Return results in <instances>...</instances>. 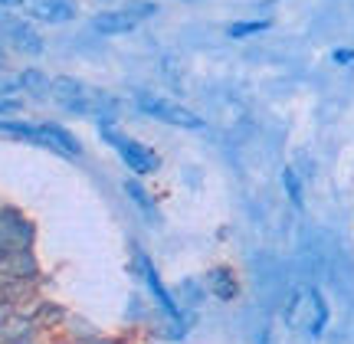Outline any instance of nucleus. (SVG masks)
Segmentation results:
<instances>
[{"instance_id": "9b49d317", "label": "nucleus", "mask_w": 354, "mask_h": 344, "mask_svg": "<svg viewBox=\"0 0 354 344\" xmlns=\"http://www.w3.org/2000/svg\"><path fill=\"white\" fill-rule=\"evenodd\" d=\"M122 191H125L128 204L135 207L141 217H145V220H158V204H154V197L148 193V187H145V184L135 178V174H131L125 184H122Z\"/></svg>"}, {"instance_id": "1a4fd4ad", "label": "nucleus", "mask_w": 354, "mask_h": 344, "mask_svg": "<svg viewBox=\"0 0 354 344\" xmlns=\"http://www.w3.org/2000/svg\"><path fill=\"white\" fill-rule=\"evenodd\" d=\"M138 26H141L138 20H131L122 7H109V10L92 13V30H95L99 37H128V33H135Z\"/></svg>"}, {"instance_id": "f257e3e1", "label": "nucleus", "mask_w": 354, "mask_h": 344, "mask_svg": "<svg viewBox=\"0 0 354 344\" xmlns=\"http://www.w3.org/2000/svg\"><path fill=\"white\" fill-rule=\"evenodd\" d=\"M131 272H135V279L145 285V292H148V298H151V305L158 308V315L174 328L177 338H184L187 328H190V315L184 312V305L177 302V295L165 285L161 272H158V266H154L151 253H148L141 242H131Z\"/></svg>"}, {"instance_id": "9d476101", "label": "nucleus", "mask_w": 354, "mask_h": 344, "mask_svg": "<svg viewBox=\"0 0 354 344\" xmlns=\"http://www.w3.org/2000/svg\"><path fill=\"white\" fill-rule=\"evenodd\" d=\"M331 321V308H328V298L318 285H308V321H305V334L308 338H322L325 328Z\"/></svg>"}, {"instance_id": "20e7f679", "label": "nucleus", "mask_w": 354, "mask_h": 344, "mask_svg": "<svg viewBox=\"0 0 354 344\" xmlns=\"http://www.w3.org/2000/svg\"><path fill=\"white\" fill-rule=\"evenodd\" d=\"M131 105H135L141 115L161 122V125L184 128V131H203V128H207V122H203L194 108L174 102V99H165V95H154V92H138V95L131 99Z\"/></svg>"}, {"instance_id": "0eeeda50", "label": "nucleus", "mask_w": 354, "mask_h": 344, "mask_svg": "<svg viewBox=\"0 0 354 344\" xmlns=\"http://www.w3.org/2000/svg\"><path fill=\"white\" fill-rule=\"evenodd\" d=\"M203 285H207V295L220 302V305H233L240 298V276L236 269L227 266V262H216L203 272Z\"/></svg>"}, {"instance_id": "f8f14e48", "label": "nucleus", "mask_w": 354, "mask_h": 344, "mask_svg": "<svg viewBox=\"0 0 354 344\" xmlns=\"http://www.w3.org/2000/svg\"><path fill=\"white\" fill-rule=\"evenodd\" d=\"M272 30V17H250V20H233L227 23V39H253V37H263Z\"/></svg>"}, {"instance_id": "412c9836", "label": "nucleus", "mask_w": 354, "mask_h": 344, "mask_svg": "<svg viewBox=\"0 0 354 344\" xmlns=\"http://www.w3.org/2000/svg\"><path fill=\"white\" fill-rule=\"evenodd\" d=\"M3 63H7V50H3V43H0V69H3Z\"/></svg>"}, {"instance_id": "4be33fe9", "label": "nucleus", "mask_w": 354, "mask_h": 344, "mask_svg": "<svg viewBox=\"0 0 354 344\" xmlns=\"http://www.w3.org/2000/svg\"><path fill=\"white\" fill-rule=\"evenodd\" d=\"M56 344H73V341H56Z\"/></svg>"}, {"instance_id": "6e6552de", "label": "nucleus", "mask_w": 354, "mask_h": 344, "mask_svg": "<svg viewBox=\"0 0 354 344\" xmlns=\"http://www.w3.org/2000/svg\"><path fill=\"white\" fill-rule=\"evenodd\" d=\"M26 17L46 26H66L79 17V3L76 0H30Z\"/></svg>"}, {"instance_id": "2eb2a0df", "label": "nucleus", "mask_w": 354, "mask_h": 344, "mask_svg": "<svg viewBox=\"0 0 354 344\" xmlns=\"http://www.w3.org/2000/svg\"><path fill=\"white\" fill-rule=\"evenodd\" d=\"M122 10H125L131 20L145 23V20H151L154 13H158V3H154V0H125V3H122Z\"/></svg>"}, {"instance_id": "39448f33", "label": "nucleus", "mask_w": 354, "mask_h": 344, "mask_svg": "<svg viewBox=\"0 0 354 344\" xmlns=\"http://www.w3.org/2000/svg\"><path fill=\"white\" fill-rule=\"evenodd\" d=\"M95 95H99V89L86 86V82L76 76H53L50 89H46V99H50L59 112L76 115V118L95 115Z\"/></svg>"}, {"instance_id": "f03ea898", "label": "nucleus", "mask_w": 354, "mask_h": 344, "mask_svg": "<svg viewBox=\"0 0 354 344\" xmlns=\"http://www.w3.org/2000/svg\"><path fill=\"white\" fill-rule=\"evenodd\" d=\"M99 138L109 144L115 151V157L128 167V174H135V178H151L161 171V154L154 151L151 144H145V141L131 138L128 131L109 122V118H99Z\"/></svg>"}, {"instance_id": "6ab92c4d", "label": "nucleus", "mask_w": 354, "mask_h": 344, "mask_svg": "<svg viewBox=\"0 0 354 344\" xmlns=\"http://www.w3.org/2000/svg\"><path fill=\"white\" fill-rule=\"evenodd\" d=\"M256 344H276V334H272V328H269V325H263V328H259V338H256Z\"/></svg>"}, {"instance_id": "aec40b11", "label": "nucleus", "mask_w": 354, "mask_h": 344, "mask_svg": "<svg viewBox=\"0 0 354 344\" xmlns=\"http://www.w3.org/2000/svg\"><path fill=\"white\" fill-rule=\"evenodd\" d=\"M26 3H30V0H0V7H26Z\"/></svg>"}, {"instance_id": "a211bd4d", "label": "nucleus", "mask_w": 354, "mask_h": 344, "mask_svg": "<svg viewBox=\"0 0 354 344\" xmlns=\"http://www.w3.org/2000/svg\"><path fill=\"white\" fill-rule=\"evenodd\" d=\"M331 63L335 66H351L354 63V46H338V50H331Z\"/></svg>"}, {"instance_id": "ddd939ff", "label": "nucleus", "mask_w": 354, "mask_h": 344, "mask_svg": "<svg viewBox=\"0 0 354 344\" xmlns=\"http://www.w3.org/2000/svg\"><path fill=\"white\" fill-rule=\"evenodd\" d=\"M279 184H282V193H286V204L292 210H305V180L299 178V171L295 167H282Z\"/></svg>"}, {"instance_id": "423d86ee", "label": "nucleus", "mask_w": 354, "mask_h": 344, "mask_svg": "<svg viewBox=\"0 0 354 344\" xmlns=\"http://www.w3.org/2000/svg\"><path fill=\"white\" fill-rule=\"evenodd\" d=\"M33 246V223L17 207L0 204V249H26Z\"/></svg>"}, {"instance_id": "7ed1b4c3", "label": "nucleus", "mask_w": 354, "mask_h": 344, "mask_svg": "<svg viewBox=\"0 0 354 344\" xmlns=\"http://www.w3.org/2000/svg\"><path fill=\"white\" fill-rule=\"evenodd\" d=\"M0 43L24 59H39L46 52V37L30 17H17L10 7H0Z\"/></svg>"}, {"instance_id": "dca6fc26", "label": "nucleus", "mask_w": 354, "mask_h": 344, "mask_svg": "<svg viewBox=\"0 0 354 344\" xmlns=\"http://www.w3.org/2000/svg\"><path fill=\"white\" fill-rule=\"evenodd\" d=\"M24 99H17V95H0V118H17V115L24 112Z\"/></svg>"}, {"instance_id": "4468645a", "label": "nucleus", "mask_w": 354, "mask_h": 344, "mask_svg": "<svg viewBox=\"0 0 354 344\" xmlns=\"http://www.w3.org/2000/svg\"><path fill=\"white\" fill-rule=\"evenodd\" d=\"M177 302L184 305V312H197V308L203 305V298H207V285H203V279L197 282V279H184L180 285H177Z\"/></svg>"}, {"instance_id": "f3484780", "label": "nucleus", "mask_w": 354, "mask_h": 344, "mask_svg": "<svg viewBox=\"0 0 354 344\" xmlns=\"http://www.w3.org/2000/svg\"><path fill=\"white\" fill-rule=\"evenodd\" d=\"M20 92V79L10 76L7 69H0V95H17Z\"/></svg>"}]
</instances>
